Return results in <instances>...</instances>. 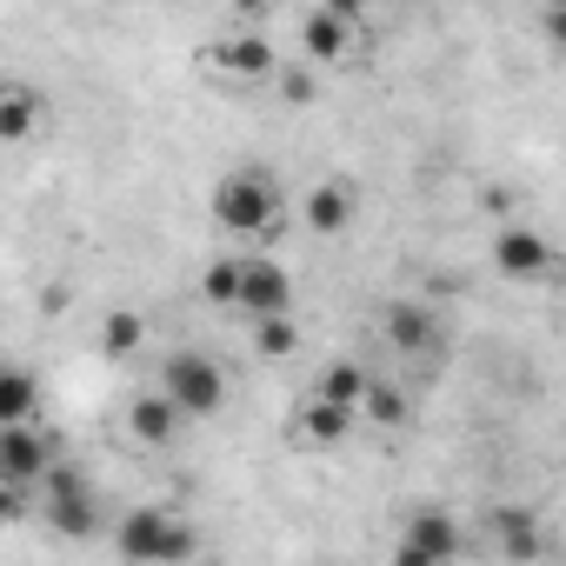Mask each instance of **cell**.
Listing matches in <instances>:
<instances>
[{"mask_svg": "<svg viewBox=\"0 0 566 566\" xmlns=\"http://www.w3.org/2000/svg\"><path fill=\"white\" fill-rule=\"evenodd\" d=\"M48 493H87L81 467H54V473H48Z\"/></svg>", "mask_w": 566, "mask_h": 566, "instance_id": "603a6c76", "label": "cell"}, {"mask_svg": "<svg viewBox=\"0 0 566 566\" xmlns=\"http://www.w3.org/2000/svg\"><path fill=\"white\" fill-rule=\"evenodd\" d=\"M367 413H374V427H400V420H407V400H400V387L374 380V387H367Z\"/></svg>", "mask_w": 566, "mask_h": 566, "instance_id": "7402d4cb", "label": "cell"}, {"mask_svg": "<svg viewBox=\"0 0 566 566\" xmlns=\"http://www.w3.org/2000/svg\"><path fill=\"white\" fill-rule=\"evenodd\" d=\"M493 266L526 287V280H546V273H553V247H546L533 227H506V233L493 240Z\"/></svg>", "mask_w": 566, "mask_h": 566, "instance_id": "8992f818", "label": "cell"}, {"mask_svg": "<svg viewBox=\"0 0 566 566\" xmlns=\"http://www.w3.org/2000/svg\"><path fill=\"white\" fill-rule=\"evenodd\" d=\"M48 526H54L61 539H94V533H101L94 493H48Z\"/></svg>", "mask_w": 566, "mask_h": 566, "instance_id": "30bf717a", "label": "cell"}, {"mask_svg": "<svg viewBox=\"0 0 566 566\" xmlns=\"http://www.w3.org/2000/svg\"><path fill=\"white\" fill-rule=\"evenodd\" d=\"M539 28H546V34H553V41H559V48H566V8H553V14H546V21H539Z\"/></svg>", "mask_w": 566, "mask_h": 566, "instance_id": "d4e9b609", "label": "cell"}, {"mask_svg": "<svg viewBox=\"0 0 566 566\" xmlns=\"http://www.w3.org/2000/svg\"><path fill=\"white\" fill-rule=\"evenodd\" d=\"M61 453V440H48L41 427H0V480L8 486H48V473L61 467L54 460Z\"/></svg>", "mask_w": 566, "mask_h": 566, "instance_id": "277c9868", "label": "cell"}, {"mask_svg": "<svg viewBox=\"0 0 566 566\" xmlns=\"http://www.w3.org/2000/svg\"><path fill=\"white\" fill-rule=\"evenodd\" d=\"M114 546H120L127 566H187V559L200 553L193 526H187L180 513H167V506H134V513L114 526Z\"/></svg>", "mask_w": 566, "mask_h": 566, "instance_id": "6da1fadb", "label": "cell"}, {"mask_svg": "<svg viewBox=\"0 0 566 566\" xmlns=\"http://www.w3.org/2000/svg\"><path fill=\"white\" fill-rule=\"evenodd\" d=\"M160 394H167L180 413H193V420H207V413L227 407V380H220V367H213L207 354H167V360H160Z\"/></svg>", "mask_w": 566, "mask_h": 566, "instance_id": "3957f363", "label": "cell"}, {"mask_svg": "<svg viewBox=\"0 0 566 566\" xmlns=\"http://www.w3.org/2000/svg\"><path fill=\"white\" fill-rule=\"evenodd\" d=\"M486 526H493V546H500L506 559H533V553H539V520H533L526 506H500Z\"/></svg>", "mask_w": 566, "mask_h": 566, "instance_id": "7c38bea8", "label": "cell"}, {"mask_svg": "<svg viewBox=\"0 0 566 566\" xmlns=\"http://www.w3.org/2000/svg\"><path fill=\"white\" fill-rule=\"evenodd\" d=\"M147 340V327H140V314H107V327H101V354H114V360H127L134 347Z\"/></svg>", "mask_w": 566, "mask_h": 566, "instance_id": "ffe728a7", "label": "cell"}, {"mask_svg": "<svg viewBox=\"0 0 566 566\" xmlns=\"http://www.w3.org/2000/svg\"><path fill=\"white\" fill-rule=\"evenodd\" d=\"M253 347H260L266 360H287V354L301 347V327H294V321H260V327H253Z\"/></svg>", "mask_w": 566, "mask_h": 566, "instance_id": "44dd1931", "label": "cell"}, {"mask_svg": "<svg viewBox=\"0 0 566 566\" xmlns=\"http://www.w3.org/2000/svg\"><path fill=\"white\" fill-rule=\"evenodd\" d=\"M207 61H213L220 74H240V81H266V74H273V48H266V41H253V34H240V41H220Z\"/></svg>", "mask_w": 566, "mask_h": 566, "instance_id": "8fae6325", "label": "cell"}, {"mask_svg": "<svg viewBox=\"0 0 566 566\" xmlns=\"http://www.w3.org/2000/svg\"><path fill=\"white\" fill-rule=\"evenodd\" d=\"M287 307H294V280H287V266L247 260V273H240V314L260 327V321H287Z\"/></svg>", "mask_w": 566, "mask_h": 566, "instance_id": "5b68a950", "label": "cell"}, {"mask_svg": "<svg viewBox=\"0 0 566 566\" xmlns=\"http://www.w3.org/2000/svg\"><path fill=\"white\" fill-rule=\"evenodd\" d=\"M367 387H374V374L367 367H354V360H334L327 374H321V400H334V407H367Z\"/></svg>", "mask_w": 566, "mask_h": 566, "instance_id": "2e32d148", "label": "cell"}, {"mask_svg": "<svg viewBox=\"0 0 566 566\" xmlns=\"http://www.w3.org/2000/svg\"><path fill=\"white\" fill-rule=\"evenodd\" d=\"M387 334H394L407 354H427V347L440 340V327H433V314H427L420 301H394V307H387Z\"/></svg>", "mask_w": 566, "mask_h": 566, "instance_id": "4fadbf2b", "label": "cell"}, {"mask_svg": "<svg viewBox=\"0 0 566 566\" xmlns=\"http://www.w3.org/2000/svg\"><path fill=\"white\" fill-rule=\"evenodd\" d=\"M34 120H41V94L21 87V81H8V87H0V140H28Z\"/></svg>", "mask_w": 566, "mask_h": 566, "instance_id": "5bb4252c", "label": "cell"}, {"mask_svg": "<svg viewBox=\"0 0 566 566\" xmlns=\"http://www.w3.org/2000/svg\"><path fill=\"white\" fill-rule=\"evenodd\" d=\"M347 420H354L347 407H334V400H321V394H314V400L301 407V440H321V447H334V440H347Z\"/></svg>", "mask_w": 566, "mask_h": 566, "instance_id": "ac0fdd59", "label": "cell"}, {"mask_svg": "<svg viewBox=\"0 0 566 566\" xmlns=\"http://www.w3.org/2000/svg\"><path fill=\"white\" fill-rule=\"evenodd\" d=\"M400 546H413V553H427L433 566H447V559L460 553V526H453V513H413L407 533H400Z\"/></svg>", "mask_w": 566, "mask_h": 566, "instance_id": "9c48e42d", "label": "cell"}, {"mask_svg": "<svg viewBox=\"0 0 566 566\" xmlns=\"http://www.w3.org/2000/svg\"><path fill=\"white\" fill-rule=\"evenodd\" d=\"M280 87H287V101H314V74H301V67L280 74Z\"/></svg>", "mask_w": 566, "mask_h": 566, "instance_id": "cb8c5ba5", "label": "cell"}, {"mask_svg": "<svg viewBox=\"0 0 566 566\" xmlns=\"http://www.w3.org/2000/svg\"><path fill=\"white\" fill-rule=\"evenodd\" d=\"M394 566H433V559H427V553H413V546H400V553H394Z\"/></svg>", "mask_w": 566, "mask_h": 566, "instance_id": "484cf974", "label": "cell"}, {"mask_svg": "<svg viewBox=\"0 0 566 566\" xmlns=\"http://www.w3.org/2000/svg\"><path fill=\"white\" fill-rule=\"evenodd\" d=\"M354 21H360V8H354V0H334V8L307 14V21H301V41H307V54H314V61H340V54H347V41H354Z\"/></svg>", "mask_w": 566, "mask_h": 566, "instance_id": "52a82bcc", "label": "cell"}, {"mask_svg": "<svg viewBox=\"0 0 566 566\" xmlns=\"http://www.w3.org/2000/svg\"><path fill=\"white\" fill-rule=\"evenodd\" d=\"M213 220L227 233H266L280 220V180L266 167H240L213 187Z\"/></svg>", "mask_w": 566, "mask_h": 566, "instance_id": "7a4b0ae2", "label": "cell"}, {"mask_svg": "<svg viewBox=\"0 0 566 566\" xmlns=\"http://www.w3.org/2000/svg\"><path fill=\"white\" fill-rule=\"evenodd\" d=\"M180 420H187V413H180V407H174L167 394H140V400L127 407V433H134L140 447H167Z\"/></svg>", "mask_w": 566, "mask_h": 566, "instance_id": "ba28073f", "label": "cell"}, {"mask_svg": "<svg viewBox=\"0 0 566 566\" xmlns=\"http://www.w3.org/2000/svg\"><path fill=\"white\" fill-rule=\"evenodd\" d=\"M301 213H307L314 233H340V227L354 220V193H347V187H314V193L301 200Z\"/></svg>", "mask_w": 566, "mask_h": 566, "instance_id": "9a60e30c", "label": "cell"}, {"mask_svg": "<svg viewBox=\"0 0 566 566\" xmlns=\"http://www.w3.org/2000/svg\"><path fill=\"white\" fill-rule=\"evenodd\" d=\"M0 427H34V374L28 367L0 374Z\"/></svg>", "mask_w": 566, "mask_h": 566, "instance_id": "e0dca14e", "label": "cell"}, {"mask_svg": "<svg viewBox=\"0 0 566 566\" xmlns=\"http://www.w3.org/2000/svg\"><path fill=\"white\" fill-rule=\"evenodd\" d=\"M240 273H247V260H213L207 280H200V294H207L213 307H240Z\"/></svg>", "mask_w": 566, "mask_h": 566, "instance_id": "d6986e66", "label": "cell"}]
</instances>
